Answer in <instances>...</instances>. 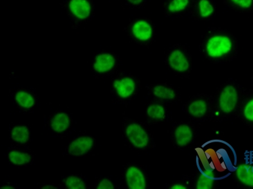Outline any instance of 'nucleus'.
I'll use <instances>...</instances> for the list:
<instances>
[{
	"label": "nucleus",
	"instance_id": "31",
	"mask_svg": "<svg viewBox=\"0 0 253 189\" xmlns=\"http://www.w3.org/2000/svg\"><path fill=\"white\" fill-rule=\"evenodd\" d=\"M1 189H14V188H12V187H10V186H3V187H2V188H1Z\"/></svg>",
	"mask_w": 253,
	"mask_h": 189
},
{
	"label": "nucleus",
	"instance_id": "20",
	"mask_svg": "<svg viewBox=\"0 0 253 189\" xmlns=\"http://www.w3.org/2000/svg\"><path fill=\"white\" fill-rule=\"evenodd\" d=\"M8 158L16 165H23L29 163L31 160V155L26 152L13 151L8 154Z\"/></svg>",
	"mask_w": 253,
	"mask_h": 189
},
{
	"label": "nucleus",
	"instance_id": "29",
	"mask_svg": "<svg viewBox=\"0 0 253 189\" xmlns=\"http://www.w3.org/2000/svg\"><path fill=\"white\" fill-rule=\"evenodd\" d=\"M172 189H186V188L184 186L181 185V184H175L171 188Z\"/></svg>",
	"mask_w": 253,
	"mask_h": 189
},
{
	"label": "nucleus",
	"instance_id": "2",
	"mask_svg": "<svg viewBox=\"0 0 253 189\" xmlns=\"http://www.w3.org/2000/svg\"><path fill=\"white\" fill-rule=\"evenodd\" d=\"M234 38L224 32L212 34L205 41V49L210 58L218 59L229 55L234 51Z\"/></svg>",
	"mask_w": 253,
	"mask_h": 189
},
{
	"label": "nucleus",
	"instance_id": "16",
	"mask_svg": "<svg viewBox=\"0 0 253 189\" xmlns=\"http://www.w3.org/2000/svg\"><path fill=\"white\" fill-rule=\"evenodd\" d=\"M190 0H169L167 10L172 14H177L186 10L189 5Z\"/></svg>",
	"mask_w": 253,
	"mask_h": 189
},
{
	"label": "nucleus",
	"instance_id": "10",
	"mask_svg": "<svg viewBox=\"0 0 253 189\" xmlns=\"http://www.w3.org/2000/svg\"><path fill=\"white\" fill-rule=\"evenodd\" d=\"M114 86L121 98H128L134 93L135 88L134 80L130 77H124L115 81Z\"/></svg>",
	"mask_w": 253,
	"mask_h": 189
},
{
	"label": "nucleus",
	"instance_id": "18",
	"mask_svg": "<svg viewBox=\"0 0 253 189\" xmlns=\"http://www.w3.org/2000/svg\"><path fill=\"white\" fill-rule=\"evenodd\" d=\"M12 138L13 141L20 144H26L29 139V132L26 126H17L12 131Z\"/></svg>",
	"mask_w": 253,
	"mask_h": 189
},
{
	"label": "nucleus",
	"instance_id": "19",
	"mask_svg": "<svg viewBox=\"0 0 253 189\" xmlns=\"http://www.w3.org/2000/svg\"><path fill=\"white\" fill-rule=\"evenodd\" d=\"M15 100L20 107L24 109H31L35 105V100L33 96L28 92L19 91L15 95Z\"/></svg>",
	"mask_w": 253,
	"mask_h": 189
},
{
	"label": "nucleus",
	"instance_id": "24",
	"mask_svg": "<svg viewBox=\"0 0 253 189\" xmlns=\"http://www.w3.org/2000/svg\"><path fill=\"white\" fill-rule=\"evenodd\" d=\"M65 186L70 189H85V184L82 180L75 176H70L65 180Z\"/></svg>",
	"mask_w": 253,
	"mask_h": 189
},
{
	"label": "nucleus",
	"instance_id": "9",
	"mask_svg": "<svg viewBox=\"0 0 253 189\" xmlns=\"http://www.w3.org/2000/svg\"><path fill=\"white\" fill-rule=\"evenodd\" d=\"M69 9L72 14L79 19H87L91 13V5L87 0H71Z\"/></svg>",
	"mask_w": 253,
	"mask_h": 189
},
{
	"label": "nucleus",
	"instance_id": "22",
	"mask_svg": "<svg viewBox=\"0 0 253 189\" xmlns=\"http://www.w3.org/2000/svg\"><path fill=\"white\" fill-rule=\"evenodd\" d=\"M232 7L242 12H253V0H227Z\"/></svg>",
	"mask_w": 253,
	"mask_h": 189
},
{
	"label": "nucleus",
	"instance_id": "13",
	"mask_svg": "<svg viewBox=\"0 0 253 189\" xmlns=\"http://www.w3.org/2000/svg\"><path fill=\"white\" fill-rule=\"evenodd\" d=\"M236 174L239 181L250 188H253V167L246 165H241L236 168Z\"/></svg>",
	"mask_w": 253,
	"mask_h": 189
},
{
	"label": "nucleus",
	"instance_id": "17",
	"mask_svg": "<svg viewBox=\"0 0 253 189\" xmlns=\"http://www.w3.org/2000/svg\"><path fill=\"white\" fill-rule=\"evenodd\" d=\"M207 105L205 101L196 100L189 105V113L196 118H201L207 113Z\"/></svg>",
	"mask_w": 253,
	"mask_h": 189
},
{
	"label": "nucleus",
	"instance_id": "23",
	"mask_svg": "<svg viewBox=\"0 0 253 189\" xmlns=\"http://www.w3.org/2000/svg\"><path fill=\"white\" fill-rule=\"evenodd\" d=\"M147 114L150 118L154 120H163L166 117V110L161 105H151L147 110Z\"/></svg>",
	"mask_w": 253,
	"mask_h": 189
},
{
	"label": "nucleus",
	"instance_id": "4",
	"mask_svg": "<svg viewBox=\"0 0 253 189\" xmlns=\"http://www.w3.org/2000/svg\"><path fill=\"white\" fill-rule=\"evenodd\" d=\"M128 140L134 147L142 149L148 145L149 137L145 130L137 123H131L126 129Z\"/></svg>",
	"mask_w": 253,
	"mask_h": 189
},
{
	"label": "nucleus",
	"instance_id": "3",
	"mask_svg": "<svg viewBox=\"0 0 253 189\" xmlns=\"http://www.w3.org/2000/svg\"><path fill=\"white\" fill-rule=\"evenodd\" d=\"M238 102V93L232 85H227L223 89L219 98V105L223 113H231L236 109Z\"/></svg>",
	"mask_w": 253,
	"mask_h": 189
},
{
	"label": "nucleus",
	"instance_id": "12",
	"mask_svg": "<svg viewBox=\"0 0 253 189\" xmlns=\"http://www.w3.org/2000/svg\"><path fill=\"white\" fill-rule=\"evenodd\" d=\"M174 137L177 145L184 147L191 143L193 139V131L188 125H180L175 129Z\"/></svg>",
	"mask_w": 253,
	"mask_h": 189
},
{
	"label": "nucleus",
	"instance_id": "26",
	"mask_svg": "<svg viewBox=\"0 0 253 189\" xmlns=\"http://www.w3.org/2000/svg\"><path fill=\"white\" fill-rule=\"evenodd\" d=\"M244 116L248 121L253 122V98L246 103L244 108Z\"/></svg>",
	"mask_w": 253,
	"mask_h": 189
},
{
	"label": "nucleus",
	"instance_id": "25",
	"mask_svg": "<svg viewBox=\"0 0 253 189\" xmlns=\"http://www.w3.org/2000/svg\"><path fill=\"white\" fill-rule=\"evenodd\" d=\"M213 180L203 175L199 178L196 184V188L198 189H210L213 188Z\"/></svg>",
	"mask_w": 253,
	"mask_h": 189
},
{
	"label": "nucleus",
	"instance_id": "7",
	"mask_svg": "<svg viewBox=\"0 0 253 189\" xmlns=\"http://www.w3.org/2000/svg\"><path fill=\"white\" fill-rule=\"evenodd\" d=\"M126 181L130 189H144L146 188L145 177L138 168L130 166L126 172Z\"/></svg>",
	"mask_w": 253,
	"mask_h": 189
},
{
	"label": "nucleus",
	"instance_id": "28",
	"mask_svg": "<svg viewBox=\"0 0 253 189\" xmlns=\"http://www.w3.org/2000/svg\"><path fill=\"white\" fill-rule=\"evenodd\" d=\"M127 1L133 5H138L143 1V0H127Z\"/></svg>",
	"mask_w": 253,
	"mask_h": 189
},
{
	"label": "nucleus",
	"instance_id": "15",
	"mask_svg": "<svg viewBox=\"0 0 253 189\" xmlns=\"http://www.w3.org/2000/svg\"><path fill=\"white\" fill-rule=\"evenodd\" d=\"M196 10L200 17L207 19L213 15L214 7L211 0H198Z\"/></svg>",
	"mask_w": 253,
	"mask_h": 189
},
{
	"label": "nucleus",
	"instance_id": "30",
	"mask_svg": "<svg viewBox=\"0 0 253 189\" xmlns=\"http://www.w3.org/2000/svg\"><path fill=\"white\" fill-rule=\"evenodd\" d=\"M42 189H55V188H54V187L52 186H46L42 187Z\"/></svg>",
	"mask_w": 253,
	"mask_h": 189
},
{
	"label": "nucleus",
	"instance_id": "8",
	"mask_svg": "<svg viewBox=\"0 0 253 189\" xmlns=\"http://www.w3.org/2000/svg\"><path fill=\"white\" fill-rule=\"evenodd\" d=\"M132 33L137 40L147 41L153 37L152 26L146 20H138L133 25Z\"/></svg>",
	"mask_w": 253,
	"mask_h": 189
},
{
	"label": "nucleus",
	"instance_id": "11",
	"mask_svg": "<svg viewBox=\"0 0 253 189\" xmlns=\"http://www.w3.org/2000/svg\"><path fill=\"white\" fill-rule=\"evenodd\" d=\"M115 59L110 54L103 53L97 56L94 63V69L98 73H105L114 68Z\"/></svg>",
	"mask_w": 253,
	"mask_h": 189
},
{
	"label": "nucleus",
	"instance_id": "5",
	"mask_svg": "<svg viewBox=\"0 0 253 189\" xmlns=\"http://www.w3.org/2000/svg\"><path fill=\"white\" fill-rule=\"evenodd\" d=\"M93 139L91 137L87 136L79 137L70 144L68 152L72 156H83L89 151L93 146Z\"/></svg>",
	"mask_w": 253,
	"mask_h": 189
},
{
	"label": "nucleus",
	"instance_id": "27",
	"mask_svg": "<svg viewBox=\"0 0 253 189\" xmlns=\"http://www.w3.org/2000/svg\"><path fill=\"white\" fill-rule=\"evenodd\" d=\"M97 188L98 189H113L114 188V186L113 185L112 182L110 181L109 180L103 179L99 182Z\"/></svg>",
	"mask_w": 253,
	"mask_h": 189
},
{
	"label": "nucleus",
	"instance_id": "14",
	"mask_svg": "<svg viewBox=\"0 0 253 189\" xmlns=\"http://www.w3.org/2000/svg\"><path fill=\"white\" fill-rule=\"evenodd\" d=\"M70 126V118L68 114L60 113L55 114L52 118L51 127L52 129L58 133L65 131Z\"/></svg>",
	"mask_w": 253,
	"mask_h": 189
},
{
	"label": "nucleus",
	"instance_id": "1",
	"mask_svg": "<svg viewBox=\"0 0 253 189\" xmlns=\"http://www.w3.org/2000/svg\"><path fill=\"white\" fill-rule=\"evenodd\" d=\"M196 151L199 170L206 177L223 179L236 171V154L231 146L224 141L207 142Z\"/></svg>",
	"mask_w": 253,
	"mask_h": 189
},
{
	"label": "nucleus",
	"instance_id": "6",
	"mask_svg": "<svg viewBox=\"0 0 253 189\" xmlns=\"http://www.w3.org/2000/svg\"><path fill=\"white\" fill-rule=\"evenodd\" d=\"M169 64L173 71L185 73L189 69V62L186 54L180 49L171 51L169 57Z\"/></svg>",
	"mask_w": 253,
	"mask_h": 189
},
{
	"label": "nucleus",
	"instance_id": "21",
	"mask_svg": "<svg viewBox=\"0 0 253 189\" xmlns=\"http://www.w3.org/2000/svg\"><path fill=\"white\" fill-rule=\"evenodd\" d=\"M153 94L162 100H171L175 98V94L173 89L164 85H156L153 90Z\"/></svg>",
	"mask_w": 253,
	"mask_h": 189
}]
</instances>
